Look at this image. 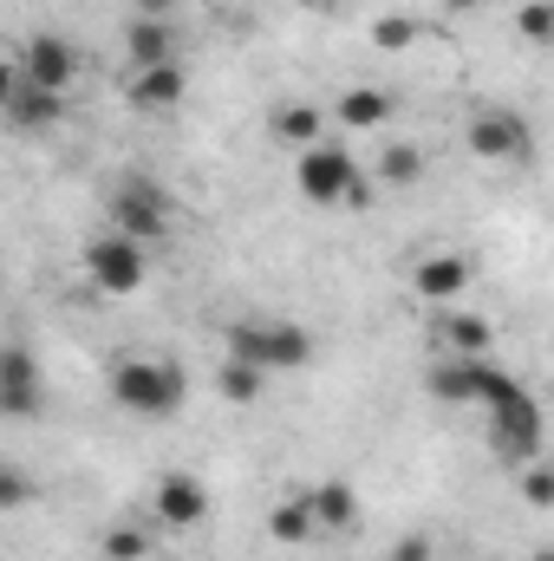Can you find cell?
<instances>
[{
    "mask_svg": "<svg viewBox=\"0 0 554 561\" xmlns=\"http://www.w3.org/2000/svg\"><path fill=\"white\" fill-rule=\"evenodd\" d=\"M112 399L131 419H170V412H183L189 379H183L176 359H118L112 366Z\"/></svg>",
    "mask_w": 554,
    "mask_h": 561,
    "instance_id": "cell-1",
    "label": "cell"
},
{
    "mask_svg": "<svg viewBox=\"0 0 554 561\" xmlns=\"http://www.w3.org/2000/svg\"><path fill=\"white\" fill-rule=\"evenodd\" d=\"M229 359L262 366V373H300L313 359V333L293 320H235L229 327Z\"/></svg>",
    "mask_w": 554,
    "mask_h": 561,
    "instance_id": "cell-2",
    "label": "cell"
},
{
    "mask_svg": "<svg viewBox=\"0 0 554 561\" xmlns=\"http://www.w3.org/2000/svg\"><path fill=\"white\" fill-rule=\"evenodd\" d=\"M293 190H300L307 203H320V209H333V203H359V196H366L359 163H353L346 144H307L300 163H293Z\"/></svg>",
    "mask_w": 554,
    "mask_h": 561,
    "instance_id": "cell-3",
    "label": "cell"
},
{
    "mask_svg": "<svg viewBox=\"0 0 554 561\" xmlns=\"http://www.w3.org/2000/svg\"><path fill=\"white\" fill-rule=\"evenodd\" d=\"M489 412V450L503 457V463H529V457H542V405H535V392L516 379L496 405H483Z\"/></svg>",
    "mask_w": 554,
    "mask_h": 561,
    "instance_id": "cell-4",
    "label": "cell"
},
{
    "mask_svg": "<svg viewBox=\"0 0 554 561\" xmlns=\"http://www.w3.org/2000/svg\"><path fill=\"white\" fill-rule=\"evenodd\" d=\"M79 262H85V280H92L99 294H112V300L138 294L143 280H150V255H143V242H131V236H118V229L92 236Z\"/></svg>",
    "mask_w": 554,
    "mask_h": 561,
    "instance_id": "cell-5",
    "label": "cell"
},
{
    "mask_svg": "<svg viewBox=\"0 0 554 561\" xmlns=\"http://www.w3.org/2000/svg\"><path fill=\"white\" fill-rule=\"evenodd\" d=\"M170 222H176V209H170V190H163L157 176H125V183L112 190V229H118V236L157 242V236H170Z\"/></svg>",
    "mask_w": 554,
    "mask_h": 561,
    "instance_id": "cell-6",
    "label": "cell"
},
{
    "mask_svg": "<svg viewBox=\"0 0 554 561\" xmlns=\"http://www.w3.org/2000/svg\"><path fill=\"white\" fill-rule=\"evenodd\" d=\"M516 386V373H503V366H489L483 353H450L437 373H430V392L437 399H450V405H496L503 392Z\"/></svg>",
    "mask_w": 554,
    "mask_h": 561,
    "instance_id": "cell-7",
    "label": "cell"
},
{
    "mask_svg": "<svg viewBox=\"0 0 554 561\" xmlns=\"http://www.w3.org/2000/svg\"><path fill=\"white\" fill-rule=\"evenodd\" d=\"M470 150L483 157V163H529L535 157V131H529V118L522 112H476L470 118Z\"/></svg>",
    "mask_w": 554,
    "mask_h": 561,
    "instance_id": "cell-8",
    "label": "cell"
},
{
    "mask_svg": "<svg viewBox=\"0 0 554 561\" xmlns=\"http://www.w3.org/2000/svg\"><path fill=\"white\" fill-rule=\"evenodd\" d=\"M13 72L26 79V85H46V92H72V79H79V53H72V39H59V33H33L26 46H20V59H13Z\"/></svg>",
    "mask_w": 554,
    "mask_h": 561,
    "instance_id": "cell-9",
    "label": "cell"
},
{
    "mask_svg": "<svg viewBox=\"0 0 554 561\" xmlns=\"http://www.w3.org/2000/svg\"><path fill=\"white\" fill-rule=\"evenodd\" d=\"M39 353L26 340H7L0 346V412L7 419H33L39 412Z\"/></svg>",
    "mask_w": 554,
    "mask_h": 561,
    "instance_id": "cell-10",
    "label": "cell"
},
{
    "mask_svg": "<svg viewBox=\"0 0 554 561\" xmlns=\"http://www.w3.org/2000/svg\"><path fill=\"white\" fill-rule=\"evenodd\" d=\"M150 503H157V523H163V529H196V523L209 516V490H203V477H189V470L157 477Z\"/></svg>",
    "mask_w": 554,
    "mask_h": 561,
    "instance_id": "cell-11",
    "label": "cell"
},
{
    "mask_svg": "<svg viewBox=\"0 0 554 561\" xmlns=\"http://www.w3.org/2000/svg\"><path fill=\"white\" fill-rule=\"evenodd\" d=\"M131 105L138 112H176L183 99H189V72H183V59H163V66H143L131 72Z\"/></svg>",
    "mask_w": 554,
    "mask_h": 561,
    "instance_id": "cell-12",
    "label": "cell"
},
{
    "mask_svg": "<svg viewBox=\"0 0 554 561\" xmlns=\"http://www.w3.org/2000/svg\"><path fill=\"white\" fill-rule=\"evenodd\" d=\"M59 112H66V99H59V92L26 85V79L13 72V92L0 99V118H7V125H20V131H53V125H59Z\"/></svg>",
    "mask_w": 554,
    "mask_h": 561,
    "instance_id": "cell-13",
    "label": "cell"
},
{
    "mask_svg": "<svg viewBox=\"0 0 554 561\" xmlns=\"http://www.w3.org/2000/svg\"><path fill=\"white\" fill-rule=\"evenodd\" d=\"M412 287L430 300V307H450V300L470 287V262H463V255H430V262L412 268Z\"/></svg>",
    "mask_w": 554,
    "mask_h": 561,
    "instance_id": "cell-14",
    "label": "cell"
},
{
    "mask_svg": "<svg viewBox=\"0 0 554 561\" xmlns=\"http://www.w3.org/2000/svg\"><path fill=\"white\" fill-rule=\"evenodd\" d=\"M125 59H131V72L176 59V26H170V20H138V13H131V26H125Z\"/></svg>",
    "mask_w": 554,
    "mask_h": 561,
    "instance_id": "cell-15",
    "label": "cell"
},
{
    "mask_svg": "<svg viewBox=\"0 0 554 561\" xmlns=\"http://www.w3.org/2000/svg\"><path fill=\"white\" fill-rule=\"evenodd\" d=\"M430 333H437V346L457 353V359H463V353H489V320H483V313H450V307H443V313L430 320Z\"/></svg>",
    "mask_w": 554,
    "mask_h": 561,
    "instance_id": "cell-16",
    "label": "cell"
},
{
    "mask_svg": "<svg viewBox=\"0 0 554 561\" xmlns=\"http://www.w3.org/2000/svg\"><path fill=\"white\" fill-rule=\"evenodd\" d=\"M333 118H339L346 131H379V125L392 118V92H372V85H353V92H339V105H333Z\"/></svg>",
    "mask_w": 554,
    "mask_h": 561,
    "instance_id": "cell-17",
    "label": "cell"
},
{
    "mask_svg": "<svg viewBox=\"0 0 554 561\" xmlns=\"http://www.w3.org/2000/svg\"><path fill=\"white\" fill-rule=\"evenodd\" d=\"M307 503H313V529H333V536H339V529L359 523V496H353L346 483H313Z\"/></svg>",
    "mask_w": 554,
    "mask_h": 561,
    "instance_id": "cell-18",
    "label": "cell"
},
{
    "mask_svg": "<svg viewBox=\"0 0 554 561\" xmlns=\"http://www.w3.org/2000/svg\"><path fill=\"white\" fill-rule=\"evenodd\" d=\"M268 536L287 542V549H300V542L320 536V529H313V503H307V490H300V496H280L275 510H268Z\"/></svg>",
    "mask_w": 554,
    "mask_h": 561,
    "instance_id": "cell-19",
    "label": "cell"
},
{
    "mask_svg": "<svg viewBox=\"0 0 554 561\" xmlns=\"http://www.w3.org/2000/svg\"><path fill=\"white\" fill-rule=\"evenodd\" d=\"M262 386H268V373H262V366H242V359H222V373H216V392H222L229 405H255Z\"/></svg>",
    "mask_w": 554,
    "mask_h": 561,
    "instance_id": "cell-20",
    "label": "cell"
},
{
    "mask_svg": "<svg viewBox=\"0 0 554 561\" xmlns=\"http://www.w3.org/2000/svg\"><path fill=\"white\" fill-rule=\"evenodd\" d=\"M320 131H326V112H313V105H280L275 112V138L280 144H320Z\"/></svg>",
    "mask_w": 554,
    "mask_h": 561,
    "instance_id": "cell-21",
    "label": "cell"
},
{
    "mask_svg": "<svg viewBox=\"0 0 554 561\" xmlns=\"http://www.w3.org/2000/svg\"><path fill=\"white\" fill-rule=\"evenodd\" d=\"M417 176H424V150H417V144H392V150L379 157V183H399V190H405Z\"/></svg>",
    "mask_w": 554,
    "mask_h": 561,
    "instance_id": "cell-22",
    "label": "cell"
},
{
    "mask_svg": "<svg viewBox=\"0 0 554 561\" xmlns=\"http://www.w3.org/2000/svg\"><path fill=\"white\" fill-rule=\"evenodd\" d=\"M143 556H150V542H143V529H131V523H118L105 536V561H143Z\"/></svg>",
    "mask_w": 554,
    "mask_h": 561,
    "instance_id": "cell-23",
    "label": "cell"
},
{
    "mask_svg": "<svg viewBox=\"0 0 554 561\" xmlns=\"http://www.w3.org/2000/svg\"><path fill=\"white\" fill-rule=\"evenodd\" d=\"M372 39H379L385 53H405V46H417V20L392 13V20H379V26H372Z\"/></svg>",
    "mask_w": 554,
    "mask_h": 561,
    "instance_id": "cell-24",
    "label": "cell"
},
{
    "mask_svg": "<svg viewBox=\"0 0 554 561\" xmlns=\"http://www.w3.org/2000/svg\"><path fill=\"white\" fill-rule=\"evenodd\" d=\"M522 496H529L535 510H549V503H554V477H549V463H542V457H529V470H522Z\"/></svg>",
    "mask_w": 554,
    "mask_h": 561,
    "instance_id": "cell-25",
    "label": "cell"
},
{
    "mask_svg": "<svg viewBox=\"0 0 554 561\" xmlns=\"http://www.w3.org/2000/svg\"><path fill=\"white\" fill-rule=\"evenodd\" d=\"M20 503H33V477L0 463V510H20Z\"/></svg>",
    "mask_w": 554,
    "mask_h": 561,
    "instance_id": "cell-26",
    "label": "cell"
},
{
    "mask_svg": "<svg viewBox=\"0 0 554 561\" xmlns=\"http://www.w3.org/2000/svg\"><path fill=\"white\" fill-rule=\"evenodd\" d=\"M522 33H529L535 46L554 33V7H549V0H529V7H522Z\"/></svg>",
    "mask_w": 554,
    "mask_h": 561,
    "instance_id": "cell-27",
    "label": "cell"
},
{
    "mask_svg": "<svg viewBox=\"0 0 554 561\" xmlns=\"http://www.w3.org/2000/svg\"><path fill=\"white\" fill-rule=\"evenodd\" d=\"M131 13H138V20H176V0H138Z\"/></svg>",
    "mask_w": 554,
    "mask_h": 561,
    "instance_id": "cell-28",
    "label": "cell"
},
{
    "mask_svg": "<svg viewBox=\"0 0 554 561\" xmlns=\"http://www.w3.org/2000/svg\"><path fill=\"white\" fill-rule=\"evenodd\" d=\"M392 561H430V542L424 536H405V549H392Z\"/></svg>",
    "mask_w": 554,
    "mask_h": 561,
    "instance_id": "cell-29",
    "label": "cell"
},
{
    "mask_svg": "<svg viewBox=\"0 0 554 561\" xmlns=\"http://www.w3.org/2000/svg\"><path fill=\"white\" fill-rule=\"evenodd\" d=\"M7 92H13V59L0 53V99H7Z\"/></svg>",
    "mask_w": 554,
    "mask_h": 561,
    "instance_id": "cell-30",
    "label": "cell"
},
{
    "mask_svg": "<svg viewBox=\"0 0 554 561\" xmlns=\"http://www.w3.org/2000/svg\"><path fill=\"white\" fill-rule=\"evenodd\" d=\"M307 7H333V0H307Z\"/></svg>",
    "mask_w": 554,
    "mask_h": 561,
    "instance_id": "cell-31",
    "label": "cell"
}]
</instances>
